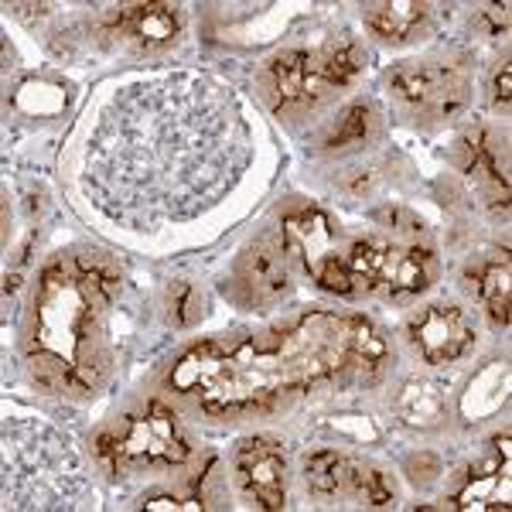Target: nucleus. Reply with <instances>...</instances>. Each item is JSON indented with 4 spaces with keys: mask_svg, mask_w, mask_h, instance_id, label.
<instances>
[{
    "mask_svg": "<svg viewBox=\"0 0 512 512\" xmlns=\"http://www.w3.org/2000/svg\"><path fill=\"white\" fill-rule=\"evenodd\" d=\"M393 89L427 117H451L465 103V72L448 62H407L396 69Z\"/></svg>",
    "mask_w": 512,
    "mask_h": 512,
    "instance_id": "39448f33",
    "label": "nucleus"
},
{
    "mask_svg": "<svg viewBox=\"0 0 512 512\" xmlns=\"http://www.w3.org/2000/svg\"><path fill=\"white\" fill-rule=\"evenodd\" d=\"M427 18V4L417 0H396V4H376L369 7L366 24L386 41H407Z\"/></svg>",
    "mask_w": 512,
    "mask_h": 512,
    "instance_id": "4468645a",
    "label": "nucleus"
},
{
    "mask_svg": "<svg viewBox=\"0 0 512 512\" xmlns=\"http://www.w3.org/2000/svg\"><path fill=\"white\" fill-rule=\"evenodd\" d=\"M315 62L321 72V82L332 89V86H345V82H352L359 76L362 65H366V55H362V48L355 45V41H338V45L318 52Z\"/></svg>",
    "mask_w": 512,
    "mask_h": 512,
    "instance_id": "2eb2a0df",
    "label": "nucleus"
},
{
    "mask_svg": "<svg viewBox=\"0 0 512 512\" xmlns=\"http://www.w3.org/2000/svg\"><path fill=\"white\" fill-rule=\"evenodd\" d=\"M304 478H308L311 492L335 495L342 485H349V461L335 451H315L304 461Z\"/></svg>",
    "mask_w": 512,
    "mask_h": 512,
    "instance_id": "f3484780",
    "label": "nucleus"
},
{
    "mask_svg": "<svg viewBox=\"0 0 512 512\" xmlns=\"http://www.w3.org/2000/svg\"><path fill=\"white\" fill-rule=\"evenodd\" d=\"M250 158V127L233 89L178 72L117 89L89 137L82 188L120 226L154 229L219 205Z\"/></svg>",
    "mask_w": 512,
    "mask_h": 512,
    "instance_id": "f257e3e1",
    "label": "nucleus"
},
{
    "mask_svg": "<svg viewBox=\"0 0 512 512\" xmlns=\"http://www.w3.org/2000/svg\"><path fill=\"white\" fill-rule=\"evenodd\" d=\"M113 28L120 35L137 38L147 48H161L181 35V7L175 4H134L113 14Z\"/></svg>",
    "mask_w": 512,
    "mask_h": 512,
    "instance_id": "9b49d317",
    "label": "nucleus"
},
{
    "mask_svg": "<svg viewBox=\"0 0 512 512\" xmlns=\"http://www.w3.org/2000/svg\"><path fill=\"white\" fill-rule=\"evenodd\" d=\"M366 130H369V110L362 103H355L342 113L335 134L328 137V147H349V144H355V140L366 137Z\"/></svg>",
    "mask_w": 512,
    "mask_h": 512,
    "instance_id": "6ab92c4d",
    "label": "nucleus"
},
{
    "mask_svg": "<svg viewBox=\"0 0 512 512\" xmlns=\"http://www.w3.org/2000/svg\"><path fill=\"white\" fill-rule=\"evenodd\" d=\"M243 284L250 287L253 301L270 304L287 291V246L277 239H260L243 260Z\"/></svg>",
    "mask_w": 512,
    "mask_h": 512,
    "instance_id": "f8f14e48",
    "label": "nucleus"
},
{
    "mask_svg": "<svg viewBox=\"0 0 512 512\" xmlns=\"http://www.w3.org/2000/svg\"><path fill=\"white\" fill-rule=\"evenodd\" d=\"M236 472L243 489L260 502L263 509H284V478L287 454L270 437H250L236 451Z\"/></svg>",
    "mask_w": 512,
    "mask_h": 512,
    "instance_id": "0eeeda50",
    "label": "nucleus"
},
{
    "mask_svg": "<svg viewBox=\"0 0 512 512\" xmlns=\"http://www.w3.org/2000/svg\"><path fill=\"white\" fill-rule=\"evenodd\" d=\"M120 280L89 260H62L45 270L35 301L31 362L45 386L96 390L110 369L106 315Z\"/></svg>",
    "mask_w": 512,
    "mask_h": 512,
    "instance_id": "f03ea898",
    "label": "nucleus"
},
{
    "mask_svg": "<svg viewBox=\"0 0 512 512\" xmlns=\"http://www.w3.org/2000/svg\"><path fill=\"white\" fill-rule=\"evenodd\" d=\"M349 270H352V280L362 287H379L383 284V270H386V256H390V243L383 239H355L349 246Z\"/></svg>",
    "mask_w": 512,
    "mask_h": 512,
    "instance_id": "dca6fc26",
    "label": "nucleus"
},
{
    "mask_svg": "<svg viewBox=\"0 0 512 512\" xmlns=\"http://www.w3.org/2000/svg\"><path fill=\"white\" fill-rule=\"evenodd\" d=\"M410 338L431 366H444L472 345V328H468V318L458 308L434 304V308H424L410 321Z\"/></svg>",
    "mask_w": 512,
    "mask_h": 512,
    "instance_id": "6e6552de",
    "label": "nucleus"
},
{
    "mask_svg": "<svg viewBox=\"0 0 512 512\" xmlns=\"http://www.w3.org/2000/svg\"><path fill=\"white\" fill-rule=\"evenodd\" d=\"M263 86H267L270 106L277 113L301 110V106L318 103L328 93V86L321 82L315 55L308 52H284L263 72Z\"/></svg>",
    "mask_w": 512,
    "mask_h": 512,
    "instance_id": "423d86ee",
    "label": "nucleus"
},
{
    "mask_svg": "<svg viewBox=\"0 0 512 512\" xmlns=\"http://www.w3.org/2000/svg\"><path fill=\"white\" fill-rule=\"evenodd\" d=\"M509 448L472 468L451 499V509H509Z\"/></svg>",
    "mask_w": 512,
    "mask_h": 512,
    "instance_id": "9d476101",
    "label": "nucleus"
},
{
    "mask_svg": "<svg viewBox=\"0 0 512 512\" xmlns=\"http://www.w3.org/2000/svg\"><path fill=\"white\" fill-rule=\"evenodd\" d=\"M188 437L164 403H151L144 414L127 417L120 427L96 437V458L110 472L120 468H175L188 461Z\"/></svg>",
    "mask_w": 512,
    "mask_h": 512,
    "instance_id": "20e7f679",
    "label": "nucleus"
},
{
    "mask_svg": "<svg viewBox=\"0 0 512 512\" xmlns=\"http://www.w3.org/2000/svg\"><path fill=\"white\" fill-rule=\"evenodd\" d=\"M144 509H205L202 502H181V499H147Z\"/></svg>",
    "mask_w": 512,
    "mask_h": 512,
    "instance_id": "412c9836",
    "label": "nucleus"
},
{
    "mask_svg": "<svg viewBox=\"0 0 512 512\" xmlns=\"http://www.w3.org/2000/svg\"><path fill=\"white\" fill-rule=\"evenodd\" d=\"M338 229L325 212H297V216L284 219V246L301 256L304 270L318 280L321 270L335 260H345L349 250H338Z\"/></svg>",
    "mask_w": 512,
    "mask_h": 512,
    "instance_id": "1a4fd4ad",
    "label": "nucleus"
},
{
    "mask_svg": "<svg viewBox=\"0 0 512 512\" xmlns=\"http://www.w3.org/2000/svg\"><path fill=\"white\" fill-rule=\"evenodd\" d=\"M431 280H434V253L427 246H407V250L390 246L383 284L390 287L393 297H414L420 291H427Z\"/></svg>",
    "mask_w": 512,
    "mask_h": 512,
    "instance_id": "ddd939ff",
    "label": "nucleus"
},
{
    "mask_svg": "<svg viewBox=\"0 0 512 512\" xmlns=\"http://www.w3.org/2000/svg\"><path fill=\"white\" fill-rule=\"evenodd\" d=\"M509 86H512V72L509 65H502V72L495 76V103L509 106Z\"/></svg>",
    "mask_w": 512,
    "mask_h": 512,
    "instance_id": "aec40b11",
    "label": "nucleus"
},
{
    "mask_svg": "<svg viewBox=\"0 0 512 512\" xmlns=\"http://www.w3.org/2000/svg\"><path fill=\"white\" fill-rule=\"evenodd\" d=\"M86 489L72 441L41 420L4 424V509H72Z\"/></svg>",
    "mask_w": 512,
    "mask_h": 512,
    "instance_id": "7ed1b4c3",
    "label": "nucleus"
},
{
    "mask_svg": "<svg viewBox=\"0 0 512 512\" xmlns=\"http://www.w3.org/2000/svg\"><path fill=\"white\" fill-rule=\"evenodd\" d=\"M512 274H509V263H492L489 270L482 274V297H485V308H489V315L495 325H509V294H512Z\"/></svg>",
    "mask_w": 512,
    "mask_h": 512,
    "instance_id": "a211bd4d",
    "label": "nucleus"
}]
</instances>
